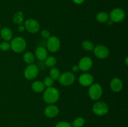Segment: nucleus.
<instances>
[{"mask_svg":"<svg viewBox=\"0 0 128 127\" xmlns=\"http://www.w3.org/2000/svg\"><path fill=\"white\" fill-rule=\"evenodd\" d=\"M123 85L121 80L118 77H114L110 82V87L113 92H118L122 90Z\"/></svg>","mask_w":128,"mask_h":127,"instance_id":"14","label":"nucleus"},{"mask_svg":"<svg viewBox=\"0 0 128 127\" xmlns=\"http://www.w3.org/2000/svg\"><path fill=\"white\" fill-rule=\"evenodd\" d=\"M79 70H80V68H79L78 65H74L72 67V71L73 72H78Z\"/></svg>","mask_w":128,"mask_h":127,"instance_id":"30","label":"nucleus"},{"mask_svg":"<svg viewBox=\"0 0 128 127\" xmlns=\"http://www.w3.org/2000/svg\"><path fill=\"white\" fill-rule=\"evenodd\" d=\"M11 49L10 43L8 41H4L0 44V49L2 51H7Z\"/></svg>","mask_w":128,"mask_h":127,"instance_id":"26","label":"nucleus"},{"mask_svg":"<svg viewBox=\"0 0 128 127\" xmlns=\"http://www.w3.org/2000/svg\"><path fill=\"white\" fill-rule=\"evenodd\" d=\"M126 17V14L122 9L116 7L110 12L109 18L112 22H120L123 21Z\"/></svg>","mask_w":128,"mask_h":127,"instance_id":"4","label":"nucleus"},{"mask_svg":"<svg viewBox=\"0 0 128 127\" xmlns=\"http://www.w3.org/2000/svg\"><path fill=\"white\" fill-rule=\"evenodd\" d=\"M46 46H47V49L50 52H57L61 47V42H60V39L56 36H50L47 39Z\"/></svg>","mask_w":128,"mask_h":127,"instance_id":"7","label":"nucleus"},{"mask_svg":"<svg viewBox=\"0 0 128 127\" xmlns=\"http://www.w3.org/2000/svg\"><path fill=\"white\" fill-rule=\"evenodd\" d=\"M0 34H1V38L4 40V41H8V42L11 41V39H12V36H13V34H12L11 29L6 27L1 29V30L0 31Z\"/></svg>","mask_w":128,"mask_h":127,"instance_id":"16","label":"nucleus"},{"mask_svg":"<svg viewBox=\"0 0 128 127\" xmlns=\"http://www.w3.org/2000/svg\"><path fill=\"white\" fill-rule=\"evenodd\" d=\"M88 95L91 100H98L100 99L102 95V88L101 85L98 83L91 85L88 89Z\"/></svg>","mask_w":128,"mask_h":127,"instance_id":"3","label":"nucleus"},{"mask_svg":"<svg viewBox=\"0 0 128 127\" xmlns=\"http://www.w3.org/2000/svg\"><path fill=\"white\" fill-rule=\"evenodd\" d=\"M38 67L36 65L32 64H29L26 67L24 72V75L26 79L31 80L36 78L38 75Z\"/></svg>","mask_w":128,"mask_h":127,"instance_id":"9","label":"nucleus"},{"mask_svg":"<svg viewBox=\"0 0 128 127\" xmlns=\"http://www.w3.org/2000/svg\"><path fill=\"white\" fill-rule=\"evenodd\" d=\"M43 100L48 104H54L60 98V92L53 87L45 88L42 95Z\"/></svg>","mask_w":128,"mask_h":127,"instance_id":"1","label":"nucleus"},{"mask_svg":"<svg viewBox=\"0 0 128 127\" xmlns=\"http://www.w3.org/2000/svg\"><path fill=\"white\" fill-rule=\"evenodd\" d=\"M76 77L74 74L71 72H65L61 73L59 78V82L63 86H70L74 82Z\"/></svg>","mask_w":128,"mask_h":127,"instance_id":"6","label":"nucleus"},{"mask_svg":"<svg viewBox=\"0 0 128 127\" xmlns=\"http://www.w3.org/2000/svg\"><path fill=\"white\" fill-rule=\"evenodd\" d=\"M126 64L128 65V57L126 58Z\"/></svg>","mask_w":128,"mask_h":127,"instance_id":"32","label":"nucleus"},{"mask_svg":"<svg viewBox=\"0 0 128 127\" xmlns=\"http://www.w3.org/2000/svg\"><path fill=\"white\" fill-rule=\"evenodd\" d=\"M0 31H1V26H0Z\"/></svg>","mask_w":128,"mask_h":127,"instance_id":"33","label":"nucleus"},{"mask_svg":"<svg viewBox=\"0 0 128 127\" xmlns=\"http://www.w3.org/2000/svg\"><path fill=\"white\" fill-rule=\"evenodd\" d=\"M94 77L89 73H84L79 77V82L83 87H90L93 83Z\"/></svg>","mask_w":128,"mask_h":127,"instance_id":"13","label":"nucleus"},{"mask_svg":"<svg viewBox=\"0 0 128 127\" xmlns=\"http://www.w3.org/2000/svg\"><path fill=\"white\" fill-rule=\"evenodd\" d=\"M82 47L86 51H92L94 48V45L93 42L88 40H85L82 42Z\"/></svg>","mask_w":128,"mask_h":127,"instance_id":"22","label":"nucleus"},{"mask_svg":"<svg viewBox=\"0 0 128 127\" xmlns=\"http://www.w3.org/2000/svg\"><path fill=\"white\" fill-rule=\"evenodd\" d=\"M57 63V60L54 56H48L45 59V64L49 67H53Z\"/></svg>","mask_w":128,"mask_h":127,"instance_id":"24","label":"nucleus"},{"mask_svg":"<svg viewBox=\"0 0 128 127\" xmlns=\"http://www.w3.org/2000/svg\"><path fill=\"white\" fill-rule=\"evenodd\" d=\"M54 80L50 77H46L43 80V83L45 87H51L54 85Z\"/></svg>","mask_w":128,"mask_h":127,"instance_id":"25","label":"nucleus"},{"mask_svg":"<svg viewBox=\"0 0 128 127\" xmlns=\"http://www.w3.org/2000/svg\"><path fill=\"white\" fill-rule=\"evenodd\" d=\"M41 37H42V38L45 39H48L51 36V35H50V32L47 29L42 30L41 32Z\"/></svg>","mask_w":128,"mask_h":127,"instance_id":"28","label":"nucleus"},{"mask_svg":"<svg viewBox=\"0 0 128 127\" xmlns=\"http://www.w3.org/2000/svg\"><path fill=\"white\" fill-rule=\"evenodd\" d=\"M24 26L25 27V30L32 34L36 33L40 29V23L34 19H28L24 21Z\"/></svg>","mask_w":128,"mask_h":127,"instance_id":"8","label":"nucleus"},{"mask_svg":"<svg viewBox=\"0 0 128 127\" xmlns=\"http://www.w3.org/2000/svg\"><path fill=\"white\" fill-rule=\"evenodd\" d=\"M11 49L16 53H21L26 48V41L23 37H16L12 39L10 43Z\"/></svg>","mask_w":128,"mask_h":127,"instance_id":"2","label":"nucleus"},{"mask_svg":"<svg viewBox=\"0 0 128 127\" xmlns=\"http://www.w3.org/2000/svg\"><path fill=\"white\" fill-rule=\"evenodd\" d=\"M23 60L28 64H32L35 61V56L31 52H26L23 55Z\"/></svg>","mask_w":128,"mask_h":127,"instance_id":"19","label":"nucleus"},{"mask_svg":"<svg viewBox=\"0 0 128 127\" xmlns=\"http://www.w3.org/2000/svg\"><path fill=\"white\" fill-rule=\"evenodd\" d=\"M35 56L40 61H45V59L48 57L47 49L42 46H40V47H37L35 51Z\"/></svg>","mask_w":128,"mask_h":127,"instance_id":"15","label":"nucleus"},{"mask_svg":"<svg viewBox=\"0 0 128 127\" xmlns=\"http://www.w3.org/2000/svg\"><path fill=\"white\" fill-rule=\"evenodd\" d=\"M109 19H110L109 14L106 12H103V11L100 12L96 15V20L99 22H101V23L107 22V21H109Z\"/></svg>","mask_w":128,"mask_h":127,"instance_id":"20","label":"nucleus"},{"mask_svg":"<svg viewBox=\"0 0 128 127\" xmlns=\"http://www.w3.org/2000/svg\"><path fill=\"white\" fill-rule=\"evenodd\" d=\"M85 120L82 117H78L72 121V127H82L84 125Z\"/></svg>","mask_w":128,"mask_h":127,"instance_id":"23","label":"nucleus"},{"mask_svg":"<svg viewBox=\"0 0 128 127\" xmlns=\"http://www.w3.org/2000/svg\"><path fill=\"white\" fill-rule=\"evenodd\" d=\"M92 64H93V62L91 57L85 56L80 59L78 64V67L80 70L86 72L91 69Z\"/></svg>","mask_w":128,"mask_h":127,"instance_id":"11","label":"nucleus"},{"mask_svg":"<svg viewBox=\"0 0 128 127\" xmlns=\"http://www.w3.org/2000/svg\"><path fill=\"white\" fill-rule=\"evenodd\" d=\"M59 113H60L59 108L54 104H49V105H48L45 108L44 111L45 116L50 118H52L57 117Z\"/></svg>","mask_w":128,"mask_h":127,"instance_id":"12","label":"nucleus"},{"mask_svg":"<svg viewBox=\"0 0 128 127\" xmlns=\"http://www.w3.org/2000/svg\"><path fill=\"white\" fill-rule=\"evenodd\" d=\"M31 88L32 90L36 93H41L44 92L46 87L44 85L43 82L40 80L34 81L33 83L31 84Z\"/></svg>","mask_w":128,"mask_h":127,"instance_id":"17","label":"nucleus"},{"mask_svg":"<svg viewBox=\"0 0 128 127\" xmlns=\"http://www.w3.org/2000/svg\"><path fill=\"white\" fill-rule=\"evenodd\" d=\"M92 112L98 116H104L108 113L109 107L104 102L98 101L92 106Z\"/></svg>","mask_w":128,"mask_h":127,"instance_id":"5","label":"nucleus"},{"mask_svg":"<svg viewBox=\"0 0 128 127\" xmlns=\"http://www.w3.org/2000/svg\"><path fill=\"white\" fill-rule=\"evenodd\" d=\"M12 21L15 24L18 25L22 24L24 22V16L22 12L21 11H17L14 14Z\"/></svg>","mask_w":128,"mask_h":127,"instance_id":"18","label":"nucleus"},{"mask_svg":"<svg viewBox=\"0 0 128 127\" xmlns=\"http://www.w3.org/2000/svg\"><path fill=\"white\" fill-rule=\"evenodd\" d=\"M55 127H72L71 123H68L65 121H61V122L57 123Z\"/></svg>","mask_w":128,"mask_h":127,"instance_id":"27","label":"nucleus"},{"mask_svg":"<svg viewBox=\"0 0 128 127\" xmlns=\"http://www.w3.org/2000/svg\"><path fill=\"white\" fill-rule=\"evenodd\" d=\"M18 30L19 32H24V31H25V27H24V25H22V24L19 25Z\"/></svg>","mask_w":128,"mask_h":127,"instance_id":"29","label":"nucleus"},{"mask_svg":"<svg viewBox=\"0 0 128 127\" xmlns=\"http://www.w3.org/2000/svg\"><path fill=\"white\" fill-rule=\"evenodd\" d=\"M94 54L100 59H106L110 55V51L106 46L103 45H98L94 48Z\"/></svg>","mask_w":128,"mask_h":127,"instance_id":"10","label":"nucleus"},{"mask_svg":"<svg viewBox=\"0 0 128 127\" xmlns=\"http://www.w3.org/2000/svg\"><path fill=\"white\" fill-rule=\"evenodd\" d=\"M84 1L85 0H72V1L76 4H81L84 2Z\"/></svg>","mask_w":128,"mask_h":127,"instance_id":"31","label":"nucleus"},{"mask_svg":"<svg viewBox=\"0 0 128 127\" xmlns=\"http://www.w3.org/2000/svg\"><path fill=\"white\" fill-rule=\"evenodd\" d=\"M61 75L60 70L56 67H52L50 71V77L52 78L54 80H58Z\"/></svg>","mask_w":128,"mask_h":127,"instance_id":"21","label":"nucleus"}]
</instances>
